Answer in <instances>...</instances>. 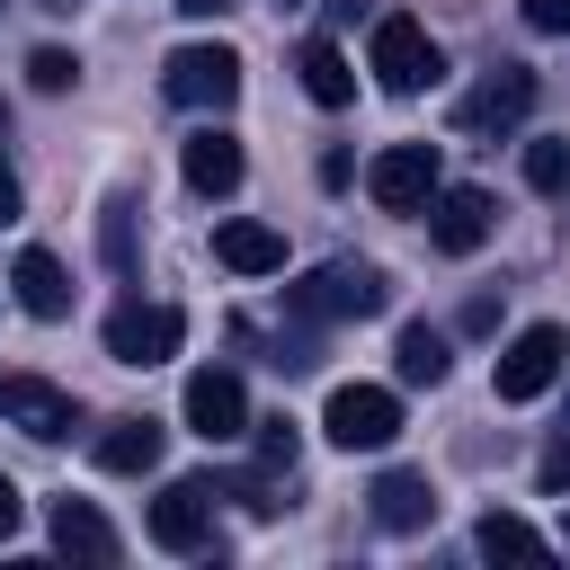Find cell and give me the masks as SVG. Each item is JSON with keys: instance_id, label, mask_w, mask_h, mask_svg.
<instances>
[{"instance_id": "obj_30", "label": "cell", "mask_w": 570, "mask_h": 570, "mask_svg": "<svg viewBox=\"0 0 570 570\" xmlns=\"http://www.w3.org/2000/svg\"><path fill=\"white\" fill-rule=\"evenodd\" d=\"M178 9H187V18H223L232 0H178Z\"/></svg>"}, {"instance_id": "obj_8", "label": "cell", "mask_w": 570, "mask_h": 570, "mask_svg": "<svg viewBox=\"0 0 570 570\" xmlns=\"http://www.w3.org/2000/svg\"><path fill=\"white\" fill-rule=\"evenodd\" d=\"M214 499H223V481H169L151 499V543L160 552H214Z\"/></svg>"}, {"instance_id": "obj_13", "label": "cell", "mask_w": 570, "mask_h": 570, "mask_svg": "<svg viewBox=\"0 0 570 570\" xmlns=\"http://www.w3.org/2000/svg\"><path fill=\"white\" fill-rule=\"evenodd\" d=\"M9 294H18L27 321H71V276H62L53 249H18L9 258Z\"/></svg>"}, {"instance_id": "obj_23", "label": "cell", "mask_w": 570, "mask_h": 570, "mask_svg": "<svg viewBox=\"0 0 570 570\" xmlns=\"http://www.w3.org/2000/svg\"><path fill=\"white\" fill-rule=\"evenodd\" d=\"M525 187L534 196H570V142L552 134V142H525Z\"/></svg>"}, {"instance_id": "obj_27", "label": "cell", "mask_w": 570, "mask_h": 570, "mask_svg": "<svg viewBox=\"0 0 570 570\" xmlns=\"http://www.w3.org/2000/svg\"><path fill=\"white\" fill-rule=\"evenodd\" d=\"M543 490H552V499L570 490V436H552V445H543Z\"/></svg>"}, {"instance_id": "obj_19", "label": "cell", "mask_w": 570, "mask_h": 570, "mask_svg": "<svg viewBox=\"0 0 570 570\" xmlns=\"http://www.w3.org/2000/svg\"><path fill=\"white\" fill-rule=\"evenodd\" d=\"M294 71H303V98H312V107H347V98H356V71H347V53H338L330 36H312V45L294 53Z\"/></svg>"}, {"instance_id": "obj_15", "label": "cell", "mask_w": 570, "mask_h": 570, "mask_svg": "<svg viewBox=\"0 0 570 570\" xmlns=\"http://www.w3.org/2000/svg\"><path fill=\"white\" fill-rule=\"evenodd\" d=\"M178 169H187L196 196H232V187H240V142H232L223 125H196V134L178 142Z\"/></svg>"}, {"instance_id": "obj_31", "label": "cell", "mask_w": 570, "mask_h": 570, "mask_svg": "<svg viewBox=\"0 0 570 570\" xmlns=\"http://www.w3.org/2000/svg\"><path fill=\"white\" fill-rule=\"evenodd\" d=\"M36 9H71V0H36Z\"/></svg>"}, {"instance_id": "obj_2", "label": "cell", "mask_w": 570, "mask_h": 570, "mask_svg": "<svg viewBox=\"0 0 570 570\" xmlns=\"http://www.w3.org/2000/svg\"><path fill=\"white\" fill-rule=\"evenodd\" d=\"M561 365H570V330H561V321H525V330L499 347L490 392H499V401H543V392L561 383Z\"/></svg>"}, {"instance_id": "obj_21", "label": "cell", "mask_w": 570, "mask_h": 570, "mask_svg": "<svg viewBox=\"0 0 570 570\" xmlns=\"http://www.w3.org/2000/svg\"><path fill=\"white\" fill-rule=\"evenodd\" d=\"M134 214H142V205H134V187H116V196L98 205V249H107V267H116V276H134V267H142V249H134Z\"/></svg>"}, {"instance_id": "obj_20", "label": "cell", "mask_w": 570, "mask_h": 570, "mask_svg": "<svg viewBox=\"0 0 570 570\" xmlns=\"http://www.w3.org/2000/svg\"><path fill=\"white\" fill-rule=\"evenodd\" d=\"M392 365H401V383H445V365H454V347H445V330H428V321H410V330L392 338Z\"/></svg>"}, {"instance_id": "obj_26", "label": "cell", "mask_w": 570, "mask_h": 570, "mask_svg": "<svg viewBox=\"0 0 570 570\" xmlns=\"http://www.w3.org/2000/svg\"><path fill=\"white\" fill-rule=\"evenodd\" d=\"M525 27L534 36H570V0H525Z\"/></svg>"}, {"instance_id": "obj_32", "label": "cell", "mask_w": 570, "mask_h": 570, "mask_svg": "<svg viewBox=\"0 0 570 570\" xmlns=\"http://www.w3.org/2000/svg\"><path fill=\"white\" fill-rule=\"evenodd\" d=\"M276 9H303V0H276Z\"/></svg>"}, {"instance_id": "obj_7", "label": "cell", "mask_w": 570, "mask_h": 570, "mask_svg": "<svg viewBox=\"0 0 570 570\" xmlns=\"http://www.w3.org/2000/svg\"><path fill=\"white\" fill-rule=\"evenodd\" d=\"M178 410H187V428H196L205 445H232V436H249V428H258V419H249V392H240V374H232V365H196Z\"/></svg>"}, {"instance_id": "obj_28", "label": "cell", "mask_w": 570, "mask_h": 570, "mask_svg": "<svg viewBox=\"0 0 570 570\" xmlns=\"http://www.w3.org/2000/svg\"><path fill=\"white\" fill-rule=\"evenodd\" d=\"M18 517H27V499H18V481H9V472H0V543H9V534H18Z\"/></svg>"}, {"instance_id": "obj_5", "label": "cell", "mask_w": 570, "mask_h": 570, "mask_svg": "<svg viewBox=\"0 0 570 570\" xmlns=\"http://www.w3.org/2000/svg\"><path fill=\"white\" fill-rule=\"evenodd\" d=\"M160 89H169V107H196V116L214 107V116H223V107L240 98V53H232V45H178V53L160 62Z\"/></svg>"}, {"instance_id": "obj_9", "label": "cell", "mask_w": 570, "mask_h": 570, "mask_svg": "<svg viewBox=\"0 0 570 570\" xmlns=\"http://www.w3.org/2000/svg\"><path fill=\"white\" fill-rule=\"evenodd\" d=\"M0 419L27 428L36 445H62V436L80 428V401H71L62 383H45V374H0Z\"/></svg>"}, {"instance_id": "obj_6", "label": "cell", "mask_w": 570, "mask_h": 570, "mask_svg": "<svg viewBox=\"0 0 570 570\" xmlns=\"http://www.w3.org/2000/svg\"><path fill=\"white\" fill-rule=\"evenodd\" d=\"M436 187H445V178H436V142H383V151L365 160V196H374L383 214H428Z\"/></svg>"}, {"instance_id": "obj_16", "label": "cell", "mask_w": 570, "mask_h": 570, "mask_svg": "<svg viewBox=\"0 0 570 570\" xmlns=\"http://www.w3.org/2000/svg\"><path fill=\"white\" fill-rule=\"evenodd\" d=\"M214 258H223L232 276H276V267H285V232L232 214V223H214Z\"/></svg>"}, {"instance_id": "obj_1", "label": "cell", "mask_w": 570, "mask_h": 570, "mask_svg": "<svg viewBox=\"0 0 570 570\" xmlns=\"http://www.w3.org/2000/svg\"><path fill=\"white\" fill-rule=\"evenodd\" d=\"M383 303H392V276L374 258H330L303 285H285V312L294 321H374Z\"/></svg>"}, {"instance_id": "obj_10", "label": "cell", "mask_w": 570, "mask_h": 570, "mask_svg": "<svg viewBox=\"0 0 570 570\" xmlns=\"http://www.w3.org/2000/svg\"><path fill=\"white\" fill-rule=\"evenodd\" d=\"M525 107H534V71H525V62H499V71H481L472 98L454 107V134H508V125H525Z\"/></svg>"}, {"instance_id": "obj_18", "label": "cell", "mask_w": 570, "mask_h": 570, "mask_svg": "<svg viewBox=\"0 0 570 570\" xmlns=\"http://www.w3.org/2000/svg\"><path fill=\"white\" fill-rule=\"evenodd\" d=\"M89 454H98V472H151L160 463V419H107Z\"/></svg>"}, {"instance_id": "obj_12", "label": "cell", "mask_w": 570, "mask_h": 570, "mask_svg": "<svg viewBox=\"0 0 570 570\" xmlns=\"http://www.w3.org/2000/svg\"><path fill=\"white\" fill-rule=\"evenodd\" d=\"M490 223H499L490 187H436V196H428V240H436L445 258H472V249L490 240Z\"/></svg>"}, {"instance_id": "obj_11", "label": "cell", "mask_w": 570, "mask_h": 570, "mask_svg": "<svg viewBox=\"0 0 570 570\" xmlns=\"http://www.w3.org/2000/svg\"><path fill=\"white\" fill-rule=\"evenodd\" d=\"M178 338H187V321H178L169 303H125V312H107V356H116V365H169Z\"/></svg>"}, {"instance_id": "obj_14", "label": "cell", "mask_w": 570, "mask_h": 570, "mask_svg": "<svg viewBox=\"0 0 570 570\" xmlns=\"http://www.w3.org/2000/svg\"><path fill=\"white\" fill-rule=\"evenodd\" d=\"M45 525H53V552H62V561H89V570H107V561L125 552V543H116V525H107L89 499H53V517H45Z\"/></svg>"}, {"instance_id": "obj_29", "label": "cell", "mask_w": 570, "mask_h": 570, "mask_svg": "<svg viewBox=\"0 0 570 570\" xmlns=\"http://www.w3.org/2000/svg\"><path fill=\"white\" fill-rule=\"evenodd\" d=\"M9 214H18V169L0 160V223H9Z\"/></svg>"}, {"instance_id": "obj_33", "label": "cell", "mask_w": 570, "mask_h": 570, "mask_svg": "<svg viewBox=\"0 0 570 570\" xmlns=\"http://www.w3.org/2000/svg\"><path fill=\"white\" fill-rule=\"evenodd\" d=\"M561 436H570V410H561Z\"/></svg>"}, {"instance_id": "obj_3", "label": "cell", "mask_w": 570, "mask_h": 570, "mask_svg": "<svg viewBox=\"0 0 570 570\" xmlns=\"http://www.w3.org/2000/svg\"><path fill=\"white\" fill-rule=\"evenodd\" d=\"M365 71H374L392 98H419L445 62H436V45H428V27H419V18L383 9V18H374V45H365Z\"/></svg>"}, {"instance_id": "obj_22", "label": "cell", "mask_w": 570, "mask_h": 570, "mask_svg": "<svg viewBox=\"0 0 570 570\" xmlns=\"http://www.w3.org/2000/svg\"><path fill=\"white\" fill-rule=\"evenodd\" d=\"M472 543H481L490 561H534V552H543V534H534L525 517H508V508H490V517L472 525Z\"/></svg>"}, {"instance_id": "obj_4", "label": "cell", "mask_w": 570, "mask_h": 570, "mask_svg": "<svg viewBox=\"0 0 570 570\" xmlns=\"http://www.w3.org/2000/svg\"><path fill=\"white\" fill-rule=\"evenodd\" d=\"M321 436L347 445V454H383V445L401 436V392H383V383H338L330 410H321Z\"/></svg>"}, {"instance_id": "obj_17", "label": "cell", "mask_w": 570, "mask_h": 570, "mask_svg": "<svg viewBox=\"0 0 570 570\" xmlns=\"http://www.w3.org/2000/svg\"><path fill=\"white\" fill-rule=\"evenodd\" d=\"M374 525H383V534H419V525H436V490H428L419 472H383V481H374Z\"/></svg>"}, {"instance_id": "obj_24", "label": "cell", "mask_w": 570, "mask_h": 570, "mask_svg": "<svg viewBox=\"0 0 570 570\" xmlns=\"http://www.w3.org/2000/svg\"><path fill=\"white\" fill-rule=\"evenodd\" d=\"M71 80H80V62H71L62 45H36V53H27V89H45V98H62Z\"/></svg>"}, {"instance_id": "obj_25", "label": "cell", "mask_w": 570, "mask_h": 570, "mask_svg": "<svg viewBox=\"0 0 570 570\" xmlns=\"http://www.w3.org/2000/svg\"><path fill=\"white\" fill-rule=\"evenodd\" d=\"M294 454H303V436H294V419H258V472H294Z\"/></svg>"}]
</instances>
